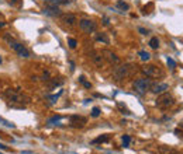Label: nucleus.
I'll list each match as a JSON object with an SVG mask.
<instances>
[{"mask_svg": "<svg viewBox=\"0 0 183 154\" xmlns=\"http://www.w3.org/2000/svg\"><path fill=\"white\" fill-rule=\"evenodd\" d=\"M149 46H151L152 49H158V48H159V39L156 38V37L151 38V41H149Z\"/></svg>", "mask_w": 183, "mask_h": 154, "instance_id": "nucleus-16", "label": "nucleus"}, {"mask_svg": "<svg viewBox=\"0 0 183 154\" xmlns=\"http://www.w3.org/2000/svg\"><path fill=\"white\" fill-rule=\"evenodd\" d=\"M158 151H159V154H180L178 150H175L173 147H169V146H159Z\"/></svg>", "mask_w": 183, "mask_h": 154, "instance_id": "nucleus-14", "label": "nucleus"}, {"mask_svg": "<svg viewBox=\"0 0 183 154\" xmlns=\"http://www.w3.org/2000/svg\"><path fill=\"white\" fill-rule=\"evenodd\" d=\"M62 84V80H56V79H51V83L48 84L49 88H55V87H58V85Z\"/></svg>", "mask_w": 183, "mask_h": 154, "instance_id": "nucleus-18", "label": "nucleus"}, {"mask_svg": "<svg viewBox=\"0 0 183 154\" xmlns=\"http://www.w3.org/2000/svg\"><path fill=\"white\" fill-rule=\"evenodd\" d=\"M23 154H34V153H31V151H23Z\"/></svg>", "mask_w": 183, "mask_h": 154, "instance_id": "nucleus-34", "label": "nucleus"}, {"mask_svg": "<svg viewBox=\"0 0 183 154\" xmlns=\"http://www.w3.org/2000/svg\"><path fill=\"white\" fill-rule=\"evenodd\" d=\"M4 97L7 98L8 101H12L14 104H19V105H27L30 104V97L27 94H24V92L19 91V90H13V88H7L4 91Z\"/></svg>", "mask_w": 183, "mask_h": 154, "instance_id": "nucleus-1", "label": "nucleus"}, {"mask_svg": "<svg viewBox=\"0 0 183 154\" xmlns=\"http://www.w3.org/2000/svg\"><path fill=\"white\" fill-rule=\"evenodd\" d=\"M141 72L147 77H151V79H161V77H164V72L155 65L144 66V67H141Z\"/></svg>", "mask_w": 183, "mask_h": 154, "instance_id": "nucleus-5", "label": "nucleus"}, {"mask_svg": "<svg viewBox=\"0 0 183 154\" xmlns=\"http://www.w3.org/2000/svg\"><path fill=\"white\" fill-rule=\"evenodd\" d=\"M79 27L83 32H87V34H92L96 31V23L92 21V20H87V18H82L79 20Z\"/></svg>", "mask_w": 183, "mask_h": 154, "instance_id": "nucleus-7", "label": "nucleus"}, {"mask_svg": "<svg viewBox=\"0 0 183 154\" xmlns=\"http://www.w3.org/2000/svg\"><path fill=\"white\" fill-rule=\"evenodd\" d=\"M168 65L171 66V69H175V67H176V63H175V60H173L172 58H168Z\"/></svg>", "mask_w": 183, "mask_h": 154, "instance_id": "nucleus-27", "label": "nucleus"}, {"mask_svg": "<svg viewBox=\"0 0 183 154\" xmlns=\"http://www.w3.org/2000/svg\"><path fill=\"white\" fill-rule=\"evenodd\" d=\"M169 90V85L166 83H158V84H152L151 85V91L154 94H164Z\"/></svg>", "mask_w": 183, "mask_h": 154, "instance_id": "nucleus-10", "label": "nucleus"}, {"mask_svg": "<svg viewBox=\"0 0 183 154\" xmlns=\"http://www.w3.org/2000/svg\"><path fill=\"white\" fill-rule=\"evenodd\" d=\"M134 70H135V66L134 65H130V63L120 65L113 70L111 77H113V80H116V81H121V80H124V79H128V77L134 73Z\"/></svg>", "mask_w": 183, "mask_h": 154, "instance_id": "nucleus-2", "label": "nucleus"}, {"mask_svg": "<svg viewBox=\"0 0 183 154\" xmlns=\"http://www.w3.org/2000/svg\"><path fill=\"white\" fill-rule=\"evenodd\" d=\"M117 7L120 8V10H128L130 8V6L127 3H125V2H123V0H118V2H117V4H116Z\"/></svg>", "mask_w": 183, "mask_h": 154, "instance_id": "nucleus-19", "label": "nucleus"}, {"mask_svg": "<svg viewBox=\"0 0 183 154\" xmlns=\"http://www.w3.org/2000/svg\"><path fill=\"white\" fill-rule=\"evenodd\" d=\"M90 59H92V62L94 63L96 67H103V65H104V56H103V53L93 52V53L90 55Z\"/></svg>", "mask_w": 183, "mask_h": 154, "instance_id": "nucleus-12", "label": "nucleus"}, {"mask_svg": "<svg viewBox=\"0 0 183 154\" xmlns=\"http://www.w3.org/2000/svg\"><path fill=\"white\" fill-rule=\"evenodd\" d=\"M110 140V136L109 135H103V136H99L97 139H94L93 143L96 144V143H104V142H109Z\"/></svg>", "mask_w": 183, "mask_h": 154, "instance_id": "nucleus-15", "label": "nucleus"}, {"mask_svg": "<svg viewBox=\"0 0 183 154\" xmlns=\"http://www.w3.org/2000/svg\"><path fill=\"white\" fill-rule=\"evenodd\" d=\"M103 56H104V59H107V62L110 65H118L120 63L118 56L116 53H113L111 50H103Z\"/></svg>", "mask_w": 183, "mask_h": 154, "instance_id": "nucleus-9", "label": "nucleus"}, {"mask_svg": "<svg viewBox=\"0 0 183 154\" xmlns=\"http://www.w3.org/2000/svg\"><path fill=\"white\" fill-rule=\"evenodd\" d=\"M99 115H100V108H99V107H94L93 109H92V116H93V118H97Z\"/></svg>", "mask_w": 183, "mask_h": 154, "instance_id": "nucleus-24", "label": "nucleus"}, {"mask_svg": "<svg viewBox=\"0 0 183 154\" xmlns=\"http://www.w3.org/2000/svg\"><path fill=\"white\" fill-rule=\"evenodd\" d=\"M69 120H70V126H73V127H83L85 126V123L87 122L86 118L79 116V115H72Z\"/></svg>", "mask_w": 183, "mask_h": 154, "instance_id": "nucleus-8", "label": "nucleus"}, {"mask_svg": "<svg viewBox=\"0 0 183 154\" xmlns=\"http://www.w3.org/2000/svg\"><path fill=\"white\" fill-rule=\"evenodd\" d=\"M2 62H3V59H2V56H0V65H2Z\"/></svg>", "mask_w": 183, "mask_h": 154, "instance_id": "nucleus-35", "label": "nucleus"}, {"mask_svg": "<svg viewBox=\"0 0 183 154\" xmlns=\"http://www.w3.org/2000/svg\"><path fill=\"white\" fill-rule=\"evenodd\" d=\"M42 80H44V81H49V80H51L49 72H44V73H42Z\"/></svg>", "mask_w": 183, "mask_h": 154, "instance_id": "nucleus-28", "label": "nucleus"}, {"mask_svg": "<svg viewBox=\"0 0 183 154\" xmlns=\"http://www.w3.org/2000/svg\"><path fill=\"white\" fill-rule=\"evenodd\" d=\"M44 13L48 15H52V17H56V15H61V10H59L56 6H48V7L44 8Z\"/></svg>", "mask_w": 183, "mask_h": 154, "instance_id": "nucleus-13", "label": "nucleus"}, {"mask_svg": "<svg viewBox=\"0 0 183 154\" xmlns=\"http://www.w3.org/2000/svg\"><path fill=\"white\" fill-rule=\"evenodd\" d=\"M61 20H62L63 24H66L69 27H73L78 24V18H76V15L73 14H62L61 15Z\"/></svg>", "mask_w": 183, "mask_h": 154, "instance_id": "nucleus-11", "label": "nucleus"}, {"mask_svg": "<svg viewBox=\"0 0 183 154\" xmlns=\"http://www.w3.org/2000/svg\"><path fill=\"white\" fill-rule=\"evenodd\" d=\"M130 142H131V137L128 135H124L123 136V146L124 147H128L130 146Z\"/></svg>", "mask_w": 183, "mask_h": 154, "instance_id": "nucleus-21", "label": "nucleus"}, {"mask_svg": "<svg viewBox=\"0 0 183 154\" xmlns=\"http://www.w3.org/2000/svg\"><path fill=\"white\" fill-rule=\"evenodd\" d=\"M68 43H69L70 48H76V45H78L76 39H73V38H68Z\"/></svg>", "mask_w": 183, "mask_h": 154, "instance_id": "nucleus-25", "label": "nucleus"}, {"mask_svg": "<svg viewBox=\"0 0 183 154\" xmlns=\"http://www.w3.org/2000/svg\"><path fill=\"white\" fill-rule=\"evenodd\" d=\"M118 107L121 108V111H123V114H130V111H128V109H127V108H125L123 104H118Z\"/></svg>", "mask_w": 183, "mask_h": 154, "instance_id": "nucleus-30", "label": "nucleus"}, {"mask_svg": "<svg viewBox=\"0 0 183 154\" xmlns=\"http://www.w3.org/2000/svg\"><path fill=\"white\" fill-rule=\"evenodd\" d=\"M175 135L178 136V137H182L183 139V132L180 130V129H175Z\"/></svg>", "mask_w": 183, "mask_h": 154, "instance_id": "nucleus-29", "label": "nucleus"}, {"mask_svg": "<svg viewBox=\"0 0 183 154\" xmlns=\"http://www.w3.org/2000/svg\"><path fill=\"white\" fill-rule=\"evenodd\" d=\"M56 3H62V4H68V3H70V0H56Z\"/></svg>", "mask_w": 183, "mask_h": 154, "instance_id": "nucleus-32", "label": "nucleus"}, {"mask_svg": "<svg viewBox=\"0 0 183 154\" xmlns=\"http://www.w3.org/2000/svg\"><path fill=\"white\" fill-rule=\"evenodd\" d=\"M138 31H140L142 35H147V34H148V31L145 30V28H138Z\"/></svg>", "mask_w": 183, "mask_h": 154, "instance_id": "nucleus-31", "label": "nucleus"}, {"mask_svg": "<svg viewBox=\"0 0 183 154\" xmlns=\"http://www.w3.org/2000/svg\"><path fill=\"white\" fill-rule=\"evenodd\" d=\"M4 25H6V23H4V21H2V20H0V28H3Z\"/></svg>", "mask_w": 183, "mask_h": 154, "instance_id": "nucleus-33", "label": "nucleus"}, {"mask_svg": "<svg viewBox=\"0 0 183 154\" xmlns=\"http://www.w3.org/2000/svg\"><path fill=\"white\" fill-rule=\"evenodd\" d=\"M61 118H62V116H61V115H55V116H52V118H51V119L48 120V122H49V123L58 122V120H61Z\"/></svg>", "mask_w": 183, "mask_h": 154, "instance_id": "nucleus-26", "label": "nucleus"}, {"mask_svg": "<svg viewBox=\"0 0 183 154\" xmlns=\"http://www.w3.org/2000/svg\"><path fill=\"white\" fill-rule=\"evenodd\" d=\"M173 104H175V98H173V95L169 94V92L159 94L155 101V105L158 108H161V109H168V108H171Z\"/></svg>", "mask_w": 183, "mask_h": 154, "instance_id": "nucleus-4", "label": "nucleus"}, {"mask_svg": "<svg viewBox=\"0 0 183 154\" xmlns=\"http://www.w3.org/2000/svg\"><path fill=\"white\" fill-rule=\"evenodd\" d=\"M138 55H140V58L142 59L144 62H147V60H149V59H151V55H149L148 52H145V50H141Z\"/></svg>", "mask_w": 183, "mask_h": 154, "instance_id": "nucleus-20", "label": "nucleus"}, {"mask_svg": "<svg viewBox=\"0 0 183 154\" xmlns=\"http://www.w3.org/2000/svg\"><path fill=\"white\" fill-rule=\"evenodd\" d=\"M79 81H80V83H82V84L85 85L86 88H92V84H90L89 81H86V80H85V77H83V76L79 77Z\"/></svg>", "mask_w": 183, "mask_h": 154, "instance_id": "nucleus-22", "label": "nucleus"}, {"mask_svg": "<svg viewBox=\"0 0 183 154\" xmlns=\"http://www.w3.org/2000/svg\"><path fill=\"white\" fill-rule=\"evenodd\" d=\"M0 122L3 123V125H6V126H8V127H16V125H14V123L8 122V120H6L4 118H2V116H0Z\"/></svg>", "mask_w": 183, "mask_h": 154, "instance_id": "nucleus-23", "label": "nucleus"}, {"mask_svg": "<svg viewBox=\"0 0 183 154\" xmlns=\"http://www.w3.org/2000/svg\"><path fill=\"white\" fill-rule=\"evenodd\" d=\"M96 41L103 42V43H109V38L106 37V34H97L96 35Z\"/></svg>", "mask_w": 183, "mask_h": 154, "instance_id": "nucleus-17", "label": "nucleus"}, {"mask_svg": "<svg viewBox=\"0 0 183 154\" xmlns=\"http://www.w3.org/2000/svg\"><path fill=\"white\" fill-rule=\"evenodd\" d=\"M151 85H152V83L149 79H137L133 83L134 90H135L138 94H141V95L145 94L148 90H151Z\"/></svg>", "mask_w": 183, "mask_h": 154, "instance_id": "nucleus-6", "label": "nucleus"}, {"mask_svg": "<svg viewBox=\"0 0 183 154\" xmlns=\"http://www.w3.org/2000/svg\"><path fill=\"white\" fill-rule=\"evenodd\" d=\"M4 41L8 43V46L12 48L14 52H16L17 55H19L20 58H30V52H28V49L25 48V46L23 45V43H20V42H17L16 39L13 38L10 34H4Z\"/></svg>", "mask_w": 183, "mask_h": 154, "instance_id": "nucleus-3", "label": "nucleus"}]
</instances>
